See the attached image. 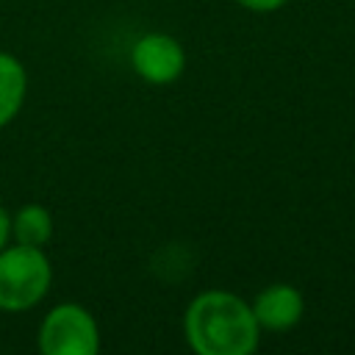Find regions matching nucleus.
<instances>
[{"label": "nucleus", "mask_w": 355, "mask_h": 355, "mask_svg": "<svg viewBox=\"0 0 355 355\" xmlns=\"http://www.w3.org/2000/svg\"><path fill=\"white\" fill-rule=\"evenodd\" d=\"M183 336L197 355H250L258 347L261 327L250 302L239 294L208 288L186 305Z\"/></svg>", "instance_id": "1"}, {"label": "nucleus", "mask_w": 355, "mask_h": 355, "mask_svg": "<svg viewBox=\"0 0 355 355\" xmlns=\"http://www.w3.org/2000/svg\"><path fill=\"white\" fill-rule=\"evenodd\" d=\"M53 286V266L42 247L8 244L0 250V311L22 313L39 305Z\"/></svg>", "instance_id": "2"}, {"label": "nucleus", "mask_w": 355, "mask_h": 355, "mask_svg": "<svg viewBox=\"0 0 355 355\" xmlns=\"http://www.w3.org/2000/svg\"><path fill=\"white\" fill-rule=\"evenodd\" d=\"M39 349L44 355H94L100 349L97 319L78 302H58L39 324Z\"/></svg>", "instance_id": "3"}, {"label": "nucleus", "mask_w": 355, "mask_h": 355, "mask_svg": "<svg viewBox=\"0 0 355 355\" xmlns=\"http://www.w3.org/2000/svg\"><path fill=\"white\" fill-rule=\"evenodd\" d=\"M130 67L141 80H147L153 86H166L183 75L186 50L175 36L153 31V33H144L133 42Z\"/></svg>", "instance_id": "4"}, {"label": "nucleus", "mask_w": 355, "mask_h": 355, "mask_svg": "<svg viewBox=\"0 0 355 355\" xmlns=\"http://www.w3.org/2000/svg\"><path fill=\"white\" fill-rule=\"evenodd\" d=\"M250 308H252L261 330L283 333V330H291L302 319L305 300H302L300 288L291 283H269L266 288H261L255 294Z\"/></svg>", "instance_id": "5"}, {"label": "nucleus", "mask_w": 355, "mask_h": 355, "mask_svg": "<svg viewBox=\"0 0 355 355\" xmlns=\"http://www.w3.org/2000/svg\"><path fill=\"white\" fill-rule=\"evenodd\" d=\"M28 92V72L22 61L0 50V128H6L22 108Z\"/></svg>", "instance_id": "6"}, {"label": "nucleus", "mask_w": 355, "mask_h": 355, "mask_svg": "<svg viewBox=\"0 0 355 355\" xmlns=\"http://www.w3.org/2000/svg\"><path fill=\"white\" fill-rule=\"evenodd\" d=\"M11 239L17 244L44 247L53 239V214L44 205H39V202L22 205L11 216Z\"/></svg>", "instance_id": "7"}, {"label": "nucleus", "mask_w": 355, "mask_h": 355, "mask_svg": "<svg viewBox=\"0 0 355 355\" xmlns=\"http://www.w3.org/2000/svg\"><path fill=\"white\" fill-rule=\"evenodd\" d=\"M241 8H247V11H255V14H269V11H277V8H283L288 0H236Z\"/></svg>", "instance_id": "8"}, {"label": "nucleus", "mask_w": 355, "mask_h": 355, "mask_svg": "<svg viewBox=\"0 0 355 355\" xmlns=\"http://www.w3.org/2000/svg\"><path fill=\"white\" fill-rule=\"evenodd\" d=\"M11 244V214L0 205V250Z\"/></svg>", "instance_id": "9"}]
</instances>
